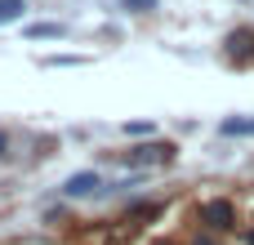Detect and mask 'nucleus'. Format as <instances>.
<instances>
[{
  "instance_id": "f257e3e1",
  "label": "nucleus",
  "mask_w": 254,
  "mask_h": 245,
  "mask_svg": "<svg viewBox=\"0 0 254 245\" xmlns=\"http://www.w3.org/2000/svg\"><path fill=\"white\" fill-rule=\"evenodd\" d=\"M201 223L214 228V232L237 228V210H232V201H205V205H201Z\"/></svg>"
},
{
  "instance_id": "f03ea898",
  "label": "nucleus",
  "mask_w": 254,
  "mask_h": 245,
  "mask_svg": "<svg viewBox=\"0 0 254 245\" xmlns=\"http://www.w3.org/2000/svg\"><path fill=\"white\" fill-rule=\"evenodd\" d=\"M125 161H129V165H170V161H174V143H147V147H134Z\"/></svg>"
},
{
  "instance_id": "7ed1b4c3",
  "label": "nucleus",
  "mask_w": 254,
  "mask_h": 245,
  "mask_svg": "<svg viewBox=\"0 0 254 245\" xmlns=\"http://www.w3.org/2000/svg\"><path fill=\"white\" fill-rule=\"evenodd\" d=\"M63 192H67V196H94V192H103V179L85 170V174H71V179L63 183Z\"/></svg>"
},
{
  "instance_id": "20e7f679",
  "label": "nucleus",
  "mask_w": 254,
  "mask_h": 245,
  "mask_svg": "<svg viewBox=\"0 0 254 245\" xmlns=\"http://www.w3.org/2000/svg\"><path fill=\"white\" fill-rule=\"evenodd\" d=\"M228 54L232 58H250L254 54V31H232L228 36Z\"/></svg>"
},
{
  "instance_id": "39448f33",
  "label": "nucleus",
  "mask_w": 254,
  "mask_h": 245,
  "mask_svg": "<svg viewBox=\"0 0 254 245\" xmlns=\"http://www.w3.org/2000/svg\"><path fill=\"white\" fill-rule=\"evenodd\" d=\"M22 9H27V0H0V27L13 22V18H22Z\"/></svg>"
},
{
  "instance_id": "423d86ee",
  "label": "nucleus",
  "mask_w": 254,
  "mask_h": 245,
  "mask_svg": "<svg viewBox=\"0 0 254 245\" xmlns=\"http://www.w3.org/2000/svg\"><path fill=\"white\" fill-rule=\"evenodd\" d=\"M27 36H31V40H45V36H63V27H58V22H36Z\"/></svg>"
},
{
  "instance_id": "0eeeda50",
  "label": "nucleus",
  "mask_w": 254,
  "mask_h": 245,
  "mask_svg": "<svg viewBox=\"0 0 254 245\" xmlns=\"http://www.w3.org/2000/svg\"><path fill=\"white\" fill-rule=\"evenodd\" d=\"M223 134H254V121H223Z\"/></svg>"
},
{
  "instance_id": "6e6552de",
  "label": "nucleus",
  "mask_w": 254,
  "mask_h": 245,
  "mask_svg": "<svg viewBox=\"0 0 254 245\" xmlns=\"http://www.w3.org/2000/svg\"><path fill=\"white\" fill-rule=\"evenodd\" d=\"M152 4H156V0H125V9H134V13H147Z\"/></svg>"
},
{
  "instance_id": "1a4fd4ad",
  "label": "nucleus",
  "mask_w": 254,
  "mask_h": 245,
  "mask_svg": "<svg viewBox=\"0 0 254 245\" xmlns=\"http://www.w3.org/2000/svg\"><path fill=\"white\" fill-rule=\"evenodd\" d=\"M4 147H9V138H4V129H0V156H4Z\"/></svg>"
},
{
  "instance_id": "9d476101",
  "label": "nucleus",
  "mask_w": 254,
  "mask_h": 245,
  "mask_svg": "<svg viewBox=\"0 0 254 245\" xmlns=\"http://www.w3.org/2000/svg\"><path fill=\"white\" fill-rule=\"evenodd\" d=\"M250 245H254V232H250Z\"/></svg>"
}]
</instances>
